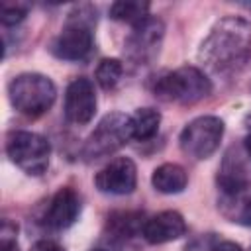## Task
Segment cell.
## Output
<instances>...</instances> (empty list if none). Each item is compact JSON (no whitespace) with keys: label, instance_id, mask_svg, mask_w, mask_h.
I'll use <instances>...</instances> for the list:
<instances>
[{"label":"cell","instance_id":"1","mask_svg":"<svg viewBox=\"0 0 251 251\" xmlns=\"http://www.w3.org/2000/svg\"><path fill=\"white\" fill-rule=\"evenodd\" d=\"M251 55V24L243 18L220 20L200 45V61L214 73H231Z\"/></svg>","mask_w":251,"mask_h":251},{"label":"cell","instance_id":"2","mask_svg":"<svg viewBox=\"0 0 251 251\" xmlns=\"http://www.w3.org/2000/svg\"><path fill=\"white\" fill-rule=\"evenodd\" d=\"M8 96H10L12 106L20 114L37 118L53 106V102L57 98V88H55L53 80L45 75L22 73L10 80Z\"/></svg>","mask_w":251,"mask_h":251},{"label":"cell","instance_id":"3","mask_svg":"<svg viewBox=\"0 0 251 251\" xmlns=\"http://www.w3.org/2000/svg\"><path fill=\"white\" fill-rule=\"evenodd\" d=\"M96 12L90 6H80L69 14L61 33L53 39L51 51L65 61H80L92 49V25Z\"/></svg>","mask_w":251,"mask_h":251},{"label":"cell","instance_id":"4","mask_svg":"<svg viewBox=\"0 0 251 251\" xmlns=\"http://www.w3.org/2000/svg\"><path fill=\"white\" fill-rule=\"evenodd\" d=\"M212 92L210 78L196 67H180L155 82V96L165 102L194 104Z\"/></svg>","mask_w":251,"mask_h":251},{"label":"cell","instance_id":"5","mask_svg":"<svg viewBox=\"0 0 251 251\" xmlns=\"http://www.w3.org/2000/svg\"><path fill=\"white\" fill-rule=\"evenodd\" d=\"M129 137H131V118L122 112L106 114L98 122L90 137L86 139L82 155L90 161L108 157L120 147H124Z\"/></svg>","mask_w":251,"mask_h":251},{"label":"cell","instance_id":"6","mask_svg":"<svg viewBox=\"0 0 251 251\" xmlns=\"http://www.w3.org/2000/svg\"><path fill=\"white\" fill-rule=\"evenodd\" d=\"M6 153L10 161L27 175H41L49 165L51 145L33 131H16L8 137Z\"/></svg>","mask_w":251,"mask_h":251},{"label":"cell","instance_id":"7","mask_svg":"<svg viewBox=\"0 0 251 251\" xmlns=\"http://www.w3.org/2000/svg\"><path fill=\"white\" fill-rule=\"evenodd\" d=\"M224 137V122L216 116H200L186 124L180 131V149L194 161L208 159L220 147Z\"/></svg>","mask_w":251,"mask_h":251},{"label":"cell","instance_id":"8","mask_svg":"<svg viewBox=\"0 0 251 251\" xmlns=\"http://www.w3.org/2000/svg\"><path fill=\"white\" fill-rule=\"evenodd\" d=\"M94 184L100 192L106 194H131L137 184V169L135 163L127 157H118L110 161L104 169H100L94 176Z\"/></svg>","mask_w":251,"mask_h":251},{"label":"cell","instance_id":"9","mask_svg":"<svg viewBox=\"0 0 251 251\" xmlns=\"http://www.w3.org/2000/svg\"><path fill=\"white\" fill-rule=\"evenodd\" d=\"M96 114V94L88 78H75L65 92V118L71 124L84 126Z\"/></svg>","mask_w":251,"mask_h":251},{"label":"cell","instance_id":"10","mask_svg":"<svg viewBox=\"0 0 251 251\" xmlns=\"http://www.w3.org/2000/svg\"><path fill=\"white\" fill-rule=\"evenodd\" d=\"M184 233H186V222L175 210L159 212L143 224V237L153 245L175 241Z\"/></svg>","mask_w":251,"mask_h":251},{"label":"cell","instance_id":"11","mask_svg":"<svg viewBox=\"0 0 251 251\" xmlns=\"http://www.w3.org/2000/svg\"><path fill=\"white\" fill-rule=\"evenodd\" d=\"M78 214H80V200L76 192L69 186L59 188L45 212V226H49L51 229H67L76 222Z\"/></svg>","mask_w":251,"mask_h":251},{"label":"cell","instance_id":"12","mask_svg":"<svg viewBox=\"0 0 251 251\" xmlns=\"http://www.w3.org/2000/svg\"><path fill=\"white\" fill-rule=\"evenodd\" d=\"M163 22L157 20V18H145L143 22L135 24L133 25V33L127 41V49H129V55L133 59H147L159 45L161 37H163Z\"/></svg>","mask_w":251,"mask_h":251},{"label":"cell","instance_id":"13","mask_svg":"<svg viewBox=\"0 0 251 251\" xmlns=\"http://www.w3.org/2000/svg\"><path fill=\"white\" fill-rule=\"evenodd\" d=\"M186 171L176 163H163L151 175V184L163 194H178L186 188Z\"/></svg>","mask_w":251,"mask_h":251},{"label":"cell","instance_id":"14","mask_svg":"<svg viewBox=\"0 0 251 251\" xmlns=\"http://www.w3.org/2000/svg\"><path fill=\"white\" fill-rule=\"evenodd\" d=\"M218 184L227 196H235L247 188L245 169L239 163V159H233V155H226V161L218 175Z\"/></svg>","mask_w":251,"mask_h":251},{"label":"cell","instance_id":"15","mask_svg":"<svg viewBox=\"0 0 251 251\" xmlns=\"http://www.w3.org/2000/svg\"><path fill=\"white\" fill-rule=\"evenodd\" d=\"M131 118V137L137 141H147L159 131L161 114L153 108H139Z\"/></svg>","mask_w":251,"mask_h":251},{"label":"cell","instance_id":"16","mask_svg":"<svg viewBox=\"0 0 251 251\" xmlns=\"http://www.w3.org/2000/svg\"><path fill=\"white\" fill-rule=\"evenodd\" d=\"M147 12H149V2H139V0H120L110 6V18L133 25L149 18Z\"/></svg>","mask_w":251,"mask_h":251},{"label":"cell","instance_id":"17","mask_svg":"<svg viewBox=\"0 0 251 251\" xmlns=\"http://www.w3.org/2000/svg\"><path fill=\"white\" fill-rule=\"evenodd\" d=\"M122 73H124V65L118 59H102L96 67V82L104 90H110L120 82Z\"/></svg>","mask_w":251,"mask_h":251},{"label":"cell","instance_id":"18","mask_svg":"<svg viewBox=\"0 0 251 251\" xmlns=\"http://www.w3.org/2000/svg\"><path fill=\"white\" fill-rule=\"evenodd\" d=\"M27 10H29L27 4H20V2H16V4H14V2H2V6H0V20H2L4 25H16V24H20V22L25 18Z\"/></svg>","mask_w":251,"mask_h":251},{"label":"cell","instance_id":"19","mask_svg":"<svg viewBox=\"0 0 251 251\" xmlns=\"http://www.w3.org/2000/svg\"><path fill=\"white\" fill-rule=\"evenodd\" d=\"M235 198H239V206H237V212L233 214V222L251 226V188H249V192L243 190V192L235 194Z\"/></svg>","mask_w":251,"mask_h":251},{"label":"cell","instance_id":"20","mask_svg":"<svg viewBox=\"0 0 251 251\" xmlns=\"http://www.w3.org/2000/svg\"><path fill=\"white\" fill-rule=\"evenodd\" d=\"M10 229V224L6 222L4 227H2V251H18V245H16V239L12 235H16V231H8Z\"/></svg>","mask_w":251,"mask_h":251},{"label":"cell","instance_id":"21","mask_svg":"<svg viewBox=\"0 0 251 251\" xmlns=\"http://www.w3.org/2000/svg\"><path fill=\"white\" fill-rule=\"evenodd\" d=\"M29 251H65V247L59 245V243L53 241V239H39V241H35V243L31 245Z\"/></svg>","mask_w":251,"mask_h":251},{"label":"cell","instance_id":"22","mask_svg":"<svg viewBox=\"0 0 251 251\" xmlns=\"http://www.w3.org/2000/svg\"><path fill=\"white\" fill-rule=\"evenodd\" d=\"M212 251H243L237 243H233V241H222V243H218Z\"/></svg>","mask_w":251,"mask_h":251},{"label":"cell","instance_id":"23","mask_svg":"<svg viewBox=\"0 0 251 251\" xmlns=\"http://www.w3.org/2000/svg\"><path fill=\"white\" fill-rule=\"evenodd\" d=\"M243 143H245V151H247V155L251 157V133L245 137V141H243Z\"/></svg>","mask_w":251,"mask_h":251},{"label":"cell","instance_id":"24","mask_svg":"<svg viewBox=\"0 0 251 251\" xmlns=\"http://www.w3.org/2000/svg\"><path fill=\"white\" fill-rule=\"evenodd\" d=\"M247 124H249V127H251V116H249V118H247Z\"/></svg>","mask_w":251,"mask_h":251},{"label":"cell","instance_id":"25","mask_svg":"<svg viewBox=\"0 0 251 251\" xmlns=\"http://www.w3.org/2000/svg\"><path fill=\"white\" fill-rule=\"evenodd\" d=\"M92 251H106V249H92Z\"/></svg>","mask_w":251,"mask_h":251}]
</instances>
